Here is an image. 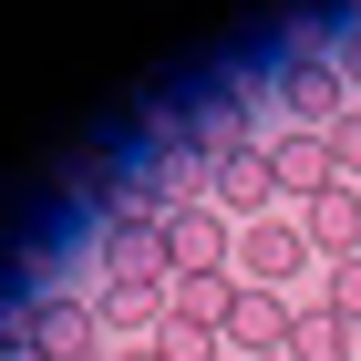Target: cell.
Instances as JSON below:
<instances>
[{"label": "cell", "mask_w": 361, "mask_h": 361, "mask_svg": "<svg viewBox=\"0 0 361 361\" xmlns=\"http://www.w3.org/2000/svg\"><path fill=\"white\" fill-rule=\"evenodd\" d=\"M166 258H176V279L186 269H227V258H238V227H227L217 207H176L166 217Z\"/></svg>", "instance_id": "3"}, {"label": "cell", "mask_w": 361, "mask_h": 361, "mask_svg": "<svg viewBox=\"0 0 361 361\" xmlns=\"http://www.w3.org/2000/svg\"><path fill=\"white\" fill-rule=\"evenodd\" d=\"M289 320H300V310L279 300V289H238V310H227V341H238L248 361H269V351H289Z\"/></svg>", "instance_id": "5"}, {"label": "cell", "mask_w": 361, "mask_h": 361, "mask_svg": "<svg viewBox=\"0 0 361 361\" xmlns=\"http://www.w3.org/2000/svg\"><path fill=\"white\" fill-rule=\"evenodd\" d=\"M320 310H341V320H361V258H341V269H331V300H320Z\"/></svg>", "instance_id": "13"}, {"label": "cell", "mask_w": 361, "mask_h": 361, "mask_svg": "<svg viewBox=\"0 0 361 361\" xmlns=\"http://www.w3.org/2000/svg\"><path fill=\"white\" fill-rule=\"evenodd\" d=\"M331 166H341V176H361V104L331 124Z\"/></svg>", "instance_id": "14"}, {"label": "cell", "mask_w": 361, "mask_h": 361, "mask_svg": "<svg viewBox=\"0 0 361 361\" xmlns=\"http://www.w3.org/2000/svg\"><path fill=\"white\" fill-rule=\"evenodd\" d=\"M238 289H248V279H227V269H186V279L166 289V310H176V320H207V331H227Z\"/></svg>", "instance_id": "9"}, {"label": "cell", "mask_w": 361, "mask_h": 361, "mask_svg": "<svg viewBox=\"0 0 361 361\" xmlns=\"http://www.w3.org/2000/svg\"><path fill=\"white\" fill-rule=\"evenodd\" d=\"M217 341H227V331H207V320H176V310H166V320L145 331V351H155V361H217Z\"/></svg>", "instance_id": "11"}, {"label": "cell", "mask_w": 361, "mask_h": 361, "mask_svg": "<svg viewBox=\"0 0 361 361\" xmlns=\"http://www.w3.org/2000/svg\"><path fill=\"white\" fill-rule=\"evenodd\" d=\"M289 361H351V320L341 310H300L289 320Z\"/></svg>", "instance_id": "10"}, {"label": "cell", "mask_w": 361, "mask_h": 361, "mask_svg": "<svg viewBox=\"0 0 361 361\" xmlns=\"http://www.w3.org/2000/svg\"><path fill=\"white\" fill-rule=\"evenodd\" d=\"M0 361H42V351H31V341H0Z\"/></svg>", "instance_id": "16"}, {"label": "cell", "mask_w": 361, "mask_h": 361, "mask_svg": "<svg viewBox=\"0 0 361 361\" xmlns=\"http://www.w3.org/2000/svg\"><path fill=\"white\" fill-rule=\"evenodd\" d=\"M310 248H320V258H331V269H341V258H361V196L351 186H331V196H310Z\"/></svg>", "instance_id": "8"}, {"label": "cell", "mask_w": 361, "mask_h": 361, "mask_svg": "<svg viewBox=\"0 0 361 361\" xmlns=\"http://www.w3.org/2000/svg\"><path fill=\"white\" fill-rule=\"evenodd\" d=\"M341 83H361V21H351V42H341Z\"/></svg>", "instance_id": "15"}, {"label": "cell", "mask_w": 361, "mask_h": 361, "mask_svg": "<svg viewBox=\"0 0 361 361\" xmlns=\"http://www.w3.org/2000/svg\"><path fill=\"white\" fill-rule=\"evenodd\" d=\"M207 186H217L227 217H248V207H269V196H279V166H269V145H238V155H217Z\"/></svg>", "instance_id": "7"}, {"label": "cell", "mask_w": 361, "mask_h": 361, "mask_svg": "<svg viewBox=\"0 0 361 361\" xmlns=\"http://www.w3.org/2000/svg\"><path fill=\"white\" fill-rule=\"evenodd\" d=\"M114 361H155V351H114Z\"/></svg>", "instance_id": "17"}, {"label": "cell", "mask_w": 361, "mask_h": 361, "mask_svg": "<svg viewBox=\"0 0 361 361\" xmlns=\"http://www.w3.org/2000/svg\"><path fill=\"white\" fill-rule=\"evenodd\" d=\"M300 258H310V227H269V217L238 227V279H248V289H279Z\"/></svg>", "instance_id": "4"}, {"label": "cell", "mask_w": 361, "mask_h": 361, "mask_svg": "<svg viewBox=\"0 0 361 361\" xmlns=\"http://www.w3.org/2000/svg\"><path fill=\"white\" fill-rule=\"evenodd\" d=\"M269 361H289V351H269Z\"/></svg>", "instance_id": "18"}, {"label": "cell", "mask_w": 361, "mask_h": 361, "mask_svg": "<svg viewBox=\"0 0 361 361\" xmlns=\"http://www.w3.org/2000/svg\"><path fill=\"white\" fill-rule=\"evenodd\" d=\"M341 93H351V83H341V62H320V52H300V62H279V104L300 114V135H331L341 114H351V104H341Z\"/></svg>", "instance_id": "1"}, {"label": "cell", "mask_w": 361, "mask_h": 361, "mask_svg": "<svg viewBox=\"0 0 361 361\" xmlns=\"http://www.w3.org/2000/svg\"><path fill=\"white\" fill-rule=\"evenodd\" d=\"M31 351H42V361H104V310L42 300V310H31Z\"/></svg>", "instance_id": "2"}, {"label": "cell", "mask_w": 361, "mask_h": 361, "mask_svg": "<svg viewBox=\"0 0 361 361\" xmlns=\"http://www.w3.org/2000/svg\"><path fill=\"white\" fill-rule=\"evenodd\" d=\"M104 331H155V320H166V289H104Z\"/></svg>", "instance_id": "12"}, {"label": "cell", "mask_w": 361, "mask_h": 361, "mask_svg": "<svg viewBox=\"0 0 361 361\" xmlns=\"http://www.w3.org/2000/svg\"><path fill=\"white\" fill-rule=\"evenodd\" d=\"M269 166H279V196H300V207L341 186V166H331V135H279V145H269Z\"/></svg>", "instance_id": "6"}]
</instances>
